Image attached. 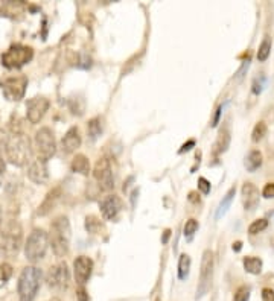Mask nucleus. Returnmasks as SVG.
<instances>
[{
    "label": "nucleus",
    "mask_w": 274,
    "mask_h": 301,
    "mask_svg": "<svg viewBox=\"0 0 274 301\" xmlns=\"http://www.w3.org/2000/svg\"><path fill=\"white\" fill-rule=\"evenodd\" d=\"M5 152H6V158L11 165L22 167L31 158V154H32L31 141L23 133L14 131L9 137H6Z\"/></svg>",
    "instance_id": "f257e3e1"
},
{
    "label": "nucleus",
    "mask_w": 274,
    "mask_h": 301,
    "mask_svg": "<svg viewBox=\"0 0 274 301\" xmlns=\"http://www.w3.org/2000/svg\"><path fill=\"white\" fill-rule=\"evenodd\" d=\"M72 230L67 216H58L50 224V234L49 243L52 246V251L57 257H64L69 253L70 246Z\"/></svg>",
    "instance_id": "f03ea898"
},
{
    "label": "nucleus",
    "mask_w": 274,
    "mask_h": 301,
    "mask_svg": "<svg viewBox=\"0 0 274 301\" xmlns=\"http://www.w3.org/2000/svg\"><path fill=\"white\" fill-rule=\"evenodd\" d=\"M41 285V271L37 267H26L17 283V292L20 301H34Z\"/></svg>",
    "instance_id": "7ed1b4c3"
},
{
    "label": "nucleus",
    "mask_w": 274,
    "mask_h": 301,
    "mask_svg": "<svg viewBox=\"0 0 274 301\" xmlns=\"http://www.w3.org/2000/svg\"><path fill=\"white\" fill-rule=\"evenodd\" d=\"M49 246V236L44 230L41 228H35L34 232L29 234L26 245H25V256L29 262L35 263L41 260L46 256Z\"/></svg>",
    "instance_id": "20e7f679"
},
{
    "label": "nucleus",
    "mask_w": 274,
    "mask_h": 301,
    "mask_svg": "<svg viewBox=\"0 0 274 301\" xmlns=\"http://www.w3.org/2000/svg\"><path fill=\"white\" fill-rule=\"evenodd\" d=\"M22 246V228L17 222L6 227L2 237H0V256L15 257Z\"/></svg>",
    "instance_id": "39448f33"
},
{
    "label": "nucleus",
    "mask_w": 274,
    "mask_h": 301,
    "mask_svg": "<svg viewBox=\"0 0 274 301\" xmlns=\"http://www.w3.org/2000/svg\"><path fill=\"white\" fill-rule=\"evenodd\" d=\"M213 253L206 250L203 253V259H201V269H199V280L196 286L195 300H201L212 288V280H213Z\"/></svg>",
    "instance_id": "423d86ee"
},
{
    "label": "nucleus",
    "mask_w": 274,
    "mask_h": 301,
    "mask_svg": "<svg viewBox=\"0 0 274 301\" xmlns=\"http://www.w3.org/2000/svg\"><path fill=\"white\" fill-rule=\"evenodd\" d=\"M34 57V50L29 46L14 44L2 55V64L6 68H20L26 66Z\"/></svg>",
    "instance_id": "0eeeda50"
},
{
    "label": "nucleus",
    "mask_w": 274,
    "mask_h": 301,
    "mask_svg": "<svg viewBox=\"0 0 274 301\" xmlns=\"http://www.w3.org/2000/svg\"><path fill=\"white\" fill-rule=\"evenodd\" d=\"M34 141H35V148H37L39 158H41V160H44V162H47L49 158H52L55 155V152H57V143H55L53 133L47 127L40 128L35 133Z\"/></svg>",
    "instance_id": "6e6552de"
},
{
    "label": "nucleus",
    "mask_w": 274,
    "mask_h": 301,
    "mask_svg": "<svg viewBox=\"0 0 274 301\" xmlns=\"http://www.w3.org/2000/svg\"><path fill=\"white\" fill-rule=\"evenodd\" d=\"M0 87H2L3 96L11 100V102H17L23 99L25 93H26V87H28V78L26 76H14V78H8L5 81L0 82Z\"/></svg>",
    "instance_id": "1a4fd4ad"
},
{
    "label": "nucleus",
    "mask_w": 274,
    "mask_h": 301,
    "mask_svg": "<svg viewBox=\"0 0 274 301\" xmlns=\"http://www.w3.org/2000/svg\"><path fill=\"white\" fill-rule=\"evenodd\" d=\"M93 176L101 190H112L115 187V176L108 158H99L93 169Z\"/></svg>",
    "instance_id": "9d476101"
},
{
    "label": "nucleus",
    "mask_w": 274,
    "mask_h": 301,
    "mask_svg": "<svg viewBox=\"0 0 274 301\" xmlns=\"http://www.w3.org/2000/svg\"><path fill=\"white\" fill-rule=\"evenodd\" d=\"M69 278H70V274H69V268H67L66 262H60L57 265H53V267H50L46 275L47 286L52 289H58V291H63L67 288Z\"/></svg>",
    "instance_id": "9b49d317"
},
{
    "label": "nucleus",
    "mask_w": 274,
    "mask_h": 301,
    "mask_svg": "<svg viewBox=\"0 0 274 301\" xmlns=\"http://www.w3.org/2000/svg\"><path fill=\"white\" fill-rule=\"evenodd\" d=\"M49 105H50L49 100L46 98H43V96H37V98H32V99L28 100V103H26V117H28V120L32 123V125L39 123L44 117L46 111L49 110Z\"/></svg>",
    "instance_id": "f8f14e48"
},
{
    "label": "nucleus",
    "mask_w": 274,
    "mask_h": 301,
    "mask_svg": "<svg viewBox=\"0 0 274 301\" xmlns=\"http://www.w3.org/2000/svg\"><path fill=\"white\" fill-rule=\"evenodd\" d=\"M93 272V260L87 256H79L73 262V274L79 286H84Z\"/></svg>",
    "instance_id": "ddd939ff"
},
{
    "label": "nucleus",
    "mask_w": 274,
    "mask_h": 301,
    "mask_svg": "<svg viewBox=\"0 0 274 301\" xmlns=\"http://www.w3.org/2000/svg\"><path fill=\"white\" fill-rule=\"evenodd\" d=\"M101 213L107 221H116L120 210H122V201L116 197V195H110L101 202Z\"/></svg>",
    "instance_id": "4468645a"
},
{
    "label": "nucleus",
    "mask_w": 274,
    "mask_h": 301,
    "mask_svg": "<svg viewBox=\"0 0 274 301\" xmlns=\"http://www.w3.org/2000/svg\"><path fill=\"white\" fill-rule=\"evenodd\" d=\"M28 176L29 180L35 184H44L49 180V169H47V162L37 158L35 162L31 163L28 169Z\"/></svg>",
    "instance_id": "2eb2a0df"
},
{
    "label": "nucleus",
    "mask_w": 274,
    "mask_h": 301,
    "mask_svg": "<svg viewBox=\"0 0 274 301\" xmlns=\"http://www.w3.org/2000/svg\"><path fill=\"white\" fill-rule=\"evenodd\" d=\"M242 204L244 208L247 211H253L254 208H258L259 205V200H261V195H259V189L256 187L251 183H245L242 186Z\"/></svg>",
    "instance_id": "dca6fc26"
},
{
    "label": "nucleus",
    "mask_w": 274,
    "mask_h": 301,
    "mask_svg": "<svg viewBox=\"0 0 274 301\" xmlns=\"http://www.w3.org/2000/svg\"><path fill=\"white\" fill-rule=\"evenodd\" d=\"M61 143H63V151L67 152V154H70V152H73V151H77V149L81 146V134H79L78 127H72V128L66 133V135L63 137Z\"/></svg>",
    "instance_id": "f3484780"
},
{
    "label": "nucleus",
    "mask_w": 274,
    "mask_h": 301,
    "mask_svg": "<svg viewBox=\"0 0 274 301\" xmlns=\"http://www.w3.org/2000/svg\"><path fill=\"white\" fill-rule=\"evenodd\" d=\"M60 197H61L60 187L52 189V190L46 195V198H44V201L41 202V205L39 207V215H40V216H46L47 213H50V211L53 210V207L57 205Z\"/></svg>",
    "instance_id": "a211bd4d"
},
{
    "label": "nucleus",
    "mask_w": 274,
    "mask_h": 301,
    "mask_svg": "<svg viewBox=\"0 0 274 301\" xmlns=\"http://www.w3.org/2000/svg\"><path fill=\"white\" fill-rule=\"evenodd\" d=\"M72 170L77 172V173H81V175H88L90 172V162L88 158L82 154L77 155L75 158L72 160V165H70Z\"/></svg>",
    "instance_id": "6ab92c4d"
},
{
    "label": "nucleus",
    "mask_w": 274,
    "mask_h": 301,
    "mask_svg": "<svg viewBox=\"0 0 274 301\" xmlns=\"http://www.w3.org/2000/svg\"><path fill=\"white\" fill-rule=\"evenodd\" d=\"M244 166L248 172H254L258 170L261 166H262V154L259 151H250L248 155L245 157V162H244Z\"/></svg>",
    "instance_id": "aec40b11"
},
{
    "label": "nucleus",
    "mask_w": 274,
    "mask_h": 301,
    "mask_svg": "<svg viewBox=\"0 0 274 301\" xmlns=\"http://www.w3.org/2000/svg\"><path fill=\"white\" fill-rule=\"evenodd\" d=\"M235 195H236V187H232L227 193H226V197L221 200V202H219L218 208H216V213H215V218L216 219H221L226 213H227V210L235 198Z\"/></svg>",
    "instance_id": "412c9836"
},
{
    "label": "nucleus",
    "mask_w": 274,
    "mask_h": 301,
    "mask_svg": "<svg viewBox=\"0 0 274 301\" xmlns=\"http://www.w3.org/2000/svg\"><path fill=\"white\" fill-rule=\"evenodd\" d=\"M230 145V133L229 130H221L218 134V138H216V143H215V152L216 154H221V152H226L227 148Z\"/></svg>",
    "instance_id": "4be33fe9"
},
{
    "label": "nucleus",
    "mask_w": 274,
    "mask_h": 301,
    "mask_svg": "<svg viewBox=\"0 0 274 301\" xmlns=\"http://www.w3.org/2000/svg\"><path fill=\"white\" fill-rule=\"evenodd\" d=\"M244 268H245L247 272H250L253 275H258L262 271V260L258 259V257L248 256V257L244 259Z\"/></svg>",
    "instance_id": "5701e85b"
},
{
    "label": "nucleus",
    "mask_w": 274,
    "mask_h": 301,
    "mask_svg": "<svg viewBox=\"0 0 274 301\" xmlns=\"http://www.w3.org/2000/svg\"><path fill=\"white\" fill-rule=\"evenodd\" d=\"M191 271V257L188 254H181L178 260V278L186 280Z\"/></svg>",
    "instance_id": "b1692460"
},
{
    "label": "nucleus",
    "mask_w": 274,
    "mask_h": 301,
    "mask_svg": "<svg viewBox=\"0 0 274 301\" xmlns=\"http://www.w3.org/2000/svg\"><path fill=\"white\" fill-rule=\"evenodd\" d=\"M85 230H87L88 233H91V234H99L104 230V224L101 222L99 218L91 215V216L85 218Z\"/></svg>",
    "instance_id": "393cba45"
},
{
    "label": "nucleus",
    "mask_w": 274,
    "mask_h": 301,
    "mask_svg": "<svg viewBox=\"0 0 274 301\" xmlns=\"http://www.w3.org/2000/svg\"><path fill=\"white\" fill-rule=\"evenodd\" d=\"M87 131H88V135L91 137V140H96L101 133H102V122L99 117H95L91 119L88 123H87Z\"/></svg>",
    "instance_id": "a878e982"
},
{
    "label": "nucleus",
    "mask_w": 274,
    "mask_h": 301,
    "mask_svg": "<svg viewBox=\"0 0 274 301\" xmlns=\"http://www.w3.org/2000/svg\"><path fill=\"white\" fill-rule=\"evenodd\" d=\"M268 133V128L265 125V122H258L253 128V133H251V140L254 141V143H258V141H261Z\"/></svg>",
    "instance_id": "bb28decb"
},
{
    "label": "nucleus",
    "mask_w": 274,
    "mask_h": 301,
    "mask_svg": "<svg viewBox=\"0 0 274 301\" xmlns=\"http://www.w3.org/2000/svg\"><path fill=\"white\" fill-rule=\"evenodd\" d=\"M271 46H273L271 38L267 35V37L264 38V41L261 43V46H259V50H258V60H259V61H265V60L270 57Z\"/></svg>",
    "instance_id": "cd10ccee"
},
{
    "label": "nucleus",
    "mask_w": 274,
    "mask_h": 301,
    "mask_svg": "<svg viewBox=\"0 0 274 301\" xmlns=\"http://www.w3.org/2000/svg\"><path fill=\"white\" fill-rule=\"evenodd\" d=\"M11 277H12V267L9 263L2 262L0 263V288L5 286Z\"/></svg>",
    "instance_id": "c85d7f7f"
},
{
    "label": "nucleus",
    "mask_w": 274,
    "mask_h": 301,
    "mask_svg": "<svg viewBox=\"0 0 274 301\" xmlns=\"http://www.w3.org/2000/svg\"><path fill=\"white\" fill-rule=\"evenodd\" d=\"M267 227H268V221H267V219H258V221H254V222L248 227V233H250V234H258V233L264 232Z\"/></svg>",
    "instance_id": "c756f323"
},
{
    "label": "nucleus",
    "mask_w": 274,
    "mask_h": 301,
    "mask_svg": "<svg viewBox=\"0 0 274 301\" xmlns=\"http://www.w3.org/2000/svg\"><path fill=\"white\" fill-rule=\"evenodd\" d=\"M196 230H198V221H196V219H189V221H186L185 228H183V232H185V236H186V237H192V236L195 234Z\"/></svg>",
    "instance_id": "7c9ffc66"
},
{
    "label": "nucleus",
    "mask_w": 274,
    "mask_h": 301,
    "mask_svg": "<svg viewBox=\"0 0 274 301\" xmlns=\"http://www.w3.org/2000/svg\"><path fill=\"white\" fill-rule=\"evenodd\" d=\"M264 85H265V76L264 75L256 76L254 81H253V93L254 95H261L262 90H264Z\"/></svg>",
    "instance_id": "2f4dec72"
},
{
    "label": "nucleus",
    "mask_w": 274,
    "mask_h": 301,
    "mask_svg": "<svg viewBox=\"0 0 274 301\" xmlns=\"http://www.w3.org/2000/svg\"><path fill=\"white\" fill-rule=\"evenodd\" d=\"M248 298H250V289L242 286V288H239L236 291L233 301H248Z\"/></svg>",
    "instance_id": "473e14b6"
},
{
    "label": "nucleus",
    "mask_w": 274,
    "mask_h": 301,
    "mask_svg": "<svg viewBox=\"0 0 274 301\" xmlns=\"http://www.w3.org/2000/svg\"><path fill=\"white\" fill-rule=\"evenodd\" d=\"M198 189L203 192L204 195H207V193L210 192V183H209L206 178H203V176H201V178H198Z\"/></svg>",
    "instance_id": "72a5a7b5"
},
{
    "label": "nucleus",
    "mask_w": 274,
    "mask_h": 301,
    "mask_svg": "<svg viewBox=\"0 0 274 301\" xmlns=\"http://www.w3.org/2000/svg\"><path fill=\"white\" fill-rule=\"evenodd\" d=\"M262 195H264V198H268V200L274 198V183H268V184L264 187Z\"/></svg>",
    "instance_id": "f704fd0d"
},
{
    "label": "nucleus",
    "mask_w": 274,
    "mask_h": 301,
    "mask_svg": "<svg viewBox=\"0 0 274 301\" xmlns=\"http://www.w3.org/2000/svg\"><path fill=\"white\" fill-rule=\"evenodd\" d=\"M262 300L264 301H274V291L271 288L262 289Z\"/></svg>",
    "instance_id": "c9c22d12"
},
{
    "label": "nucleus",
    "mask_w": 274,
    "mask_h": 301,
    "mask_svg": "<svg viewBox=\"0 0 274 301\" xmlns=\"http://www.w3.org/2000/svg\"><path fill=\"white\" fill-rule=\"evenodd\" d=\"M77 298H78V301H88V294L85 292L84 288H79V289H78V292H77Z\"/></svg>",
    "instance_id": "e433bc0d"
},
{
    "label": "nucleus",
    "mask_w": 274,
    "mask_h": 301,
    "mask_svg": "<svg viewBox=\"0 0 274 301\" xmlns=\"http://www.w3.org/2000/svg\"><path fill=\"white\" fill-rule=\"evenodd\" d=\"M194 146H195V140H189L188 143H185V145L181 146V149H180L178 152H180V154H183V152H188V151H191Z\"/></svg>",
    "instance_id": "4c0bfd02"
},
{
    "label": "nucleus",
    "mask_w": 274,
    "mask_h": 301,
    "mask_svg": "<svg viewBox=\"0 0 274 301\" xmlns=\"http://www.w3.org/2000/svg\"><path fill=\"white\" fill-rule=\"evenodd\" d=\"M5 145H6V137H5V133L0 130V149L5 148Z\"/></svg>",
    "instance_id": "58836bf2"
},
{
    "label": "nucleus",
    "mask_w": 274,
    "mask_h": 301,
    "mask_svg": "<svg viewBox=\"0 0 274 301\" xmlns=\"http://www.w3.org/2000/svg\"><path fill=\"white\" fill-rule=\"evenodd\" d=\"M221 111H223V107H219V108L216 110V116H215V119H213L212 127H216V125H218V120H219V116H221Z\"/></svg>",
    "instance_id": "ea45409f"
},
{
    "label": "nucleus",
    "mask_w": 274,
    "mask_h": 301,
    "mask_svg": "<svg viewBox=\"0 0 274 301\" xmlns=\"http://www.w3.org/2000/svg\"><path fill=\"white\" fill-rule=\"evenodd\" d=\"M3 172H5V162L2 155H0V183H2V176H3Z\"/></svg>",
    "instance_id": "a19ab883"
},
{
    "label": "nucleus",
    "mask_w": 274,
    "mask_h": 301,
    "mask_svg": "<svg viewBox=\"0 0 274 301\" xmlns=\"http://www.w3.org/2000/svg\"><path fill=\"white\" fill-rule=\"evenodd\" d=\"M189 201H191V202H198V201H199V197H198L196 192H191V193H189Z\"/></svg>",
    "instance_id": "79ce46f5"
},
{
    "label": "nucleus",
    "mask_w": 274,
    "mask_h": 301,
    "mask_svg": "<svg viewBox=\"0 0 274 301\" xmlns=\"http://www.w3.org/2000/svg\"><path fill=\"white\" fill-rule=\"evenodd\" d=\"M241 248H242V243H241V242H235V243H233V251H241Z\"/></svg>",
    "instance_id": "37998d69"
},
{
    "label": "nucleus",
    "mask_w": 274,
    "mask_h": 301,
    "mask_svg": "<svg viewBox=\"0 0 274 301\" xmlns=\"http://www.w3.org/2000/svg\"><path fill=\"white\" fill-rule=\"evenodd\" d=\"M169 234H171V232H169V230H166V232H164V236H163V243H166V242H168Z\"/></svg>",
    "instance_id": "c03bdc74"
},
{
    "label": "nucleus",
    "mask_w": 274,
    "mask_h": 301,
    "mask_svg": "<svg viewBox=\"0 0 274 301\" xmlns=\"http://www.w3.org/2000/svg\"><path fill=\"white\" fill-rule=\"evenodd\" d=\"M0 228H2V208H0Z\"/></svg>",
    "instance_id": "a18cd8bd"
},
{
    "label": "nucleus",
    "mask_w": 274,
    "mask_h": 301,
    "mask_svg": "<svg viewBox=\"0 0 274 301\" xmlns=\"http://www.w3.org/2000/svg\"><path fill=\"white\" fill-rule=\"evenodd\" d=\"M49 301H61V300H60V298H50Z\"/></svg>",
    "instance_id": "49530a36"
},
{
    "label": "nucleus",
    "mask_w": 274,
    "mask_h": 301,
    "mask_svg": "<svg viewBox=\"0 0 274 301\" xmlns=\"http://www.w3.org/2000/svg\"><path fill=\"white\" fill-rule=\"evenodd\" d=\"M270 216H271V218H274V211H271V213H270Z\"/></svg>",
    "instance_id": "de8ad7c7"
}]
</instances>
